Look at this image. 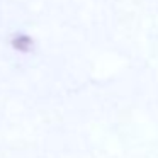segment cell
I'll return each mask as SVG.
<instances>
[{
  "instance_id": "obj_1",
  "label": "cell",
  "mask_w": 158,
  "mask_h": 158,
  "mask_svg": "<svg viewBox=\"0 0 158 158\" xmlns=\"http://www.w3.org/2000/svg\"><path fill=\"white\" fill-rule=\"evenodd\" d=\"M7 44L15 55H21V56H29L34 53L36 46V38L27 31H15L9 36L7 39Z\"/></svg>"
}]
</instances>
